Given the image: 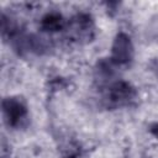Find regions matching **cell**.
Listing matches in <instances>:
<instances>
[{"label": "cell", "mask_w": 158, "mask_h": 158, "mask_svg": "<svg viewBox=\"0 0 158 158\" xmlns=\"http://www.w3.org/2000/svg\"><path fill=\"white\" fill-rule=\"evenodd\" d=\"M137 98L136 88L121 79H116L111 84L106 85L102 91V102L109 109H117L131 105Z\"/></svg>", "instance_id": "obj_1"}, {"label": "cell", "mask_w": 158, "mask_h": 158, "mask_svg": "<svg viewBox=\"0 0 158 158\" xmlns=\"http://www.w3.org/2000/svg\"><path fill=\"white\" fill-rule=\"evenodd\" d=\"M67 38L77 43H88L95 36V23L90 14L79 12L74 15L65 26Z\"/></svg>", "instance_id": "obj_2"}, {"label": "cell", "mask_w": 158, "mask_h": 158, "mask_svg": "<svg viewBox=\"0 0 158 158\" xmlns=\"http://www.w3.org/2000/svg\"><path fill=\"white\" fill-rule=\"evenodd\" d=\"M2 114L5 122L12 128H23L28 125V107L21 96H7L2 100Z\"/></svg>", "instance_id": "obj_3"}, {"label": "cell", "mask_w": 158, "mask_h": 158, "mask_svg": "<svg viewBox=\"0 0 158 158\" xmlns=\"http://www.w3.org/2000/svg\"><path fill=\"white\" fill-rule=\"evenodd\" d=\"M135 56V47L131 41V37L125 32H118L111 46L110 59L115 65H127L132 62Z\"/></svg>", "instance_id": "obj_4"}, {"label": "cell", "mask_w": 158, "mask_h": 158, "mask_svg": "<svg viewBox=\"0 0 158 158\" xmlns=\"http://www.w3.org/2000/svg\"><path fill=\"white\" fill-rule=\"evenodd\" d=\"M67 22L64 16L58 11H49L44 14L40 21V27L46 33H54L65 30Z\"/></svg>", "instance_id": "obj_5"}, {"label": "cell", "mask_w": 158, "mask_h": 158, "mask_svg": "<svg viewBox=\"0 0 158 158\" xmlns=\"http://www.w3.org/2000/svg\"><path fill=\"white\" fill-rule=\"evenodd\" d=\"M63 158H80L81 157V152L78 144L75 143H70L69 146L65 147L64 152H63Z\"/></svg>", "instance_id": "obj_6"}, {"label": "cell", "mask_w": 158, "mask_h": 158, "mask_svg": "<svg viewBox=\"0 0 158 158\" xmlns=\"http://www.w3.org/2000/svg\"><path fill=\"white\" fill-rule=\"evenodd\" d=\"M149 132H151L156 138H158V121H157V122H153V123L149 126Z\"/></svg>", "instance_id": "obj_7"}, {"label": "cell", "mask_w": 158, "mask_h": 158, "mask_svg": "<svg viewBox=\"0 0 158 158\" xmlns=\"http://www.w3.org/2000/svg\"><path fill=\"white\" fill-rule=\"evenodd\" d=\"M152 70L154 72V74H156V77H157V79H158V59L153 62V64H152Z\"/></svg>", "instance_id": "obj_8"}]
</instances>
